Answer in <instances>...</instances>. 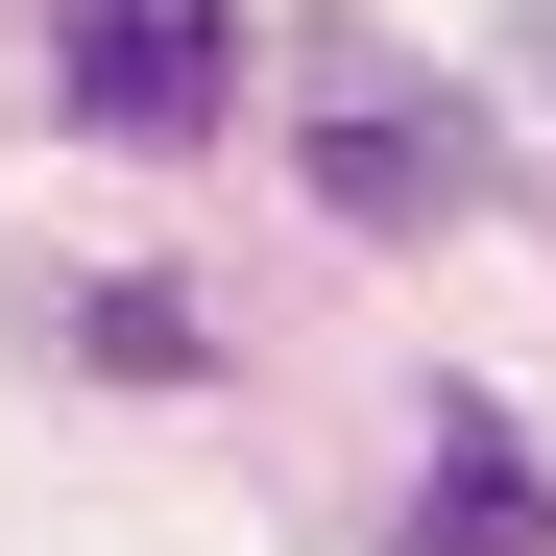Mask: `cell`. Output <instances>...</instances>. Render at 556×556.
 Returning <instances> with one entry per match:
<instances>
[{"mask_svg": "<svg viewBox=\"0 0 556 556\" xmlns=\"http://www.w3.org/2000/svg\"><path fill=\"white\" fill-rule=\"evenodd\" d=\"M242 98V0H73V122L98 146H194Z\"/></svg>", "mask_w": 556, "mask_h": 556, "instance_id": "2", "label": "cell"}, {"mask_svg": "<svg viewBox=\"0 0 556 556\" xmlns=\"http://www.w3.org/2000/svg\"><path fill=\"white\" fill-rule=\"evenodd\" d=\"M291 194L339 242H459V218H508V146L459 73H412L388 25H315L291 49Z\"/></svg>", "mask_w": 556, "mask_h": 556, "instance_id": "1", "label": "cell"}, {"mask_svg": "<svg viewBox=\"0 0 556 556\" xmlns=\"http://www.w3.org/2000/svg\"><path fill=\"white\" fill-rule=\"evenodd\" d=\"M73 363H122V388H194L218 339H194V291H98V315H73Z\"/></svg>", "mask_w": 556, "mask_h": 556, "instance_id": "4", "label": "cell"}, {"mask_svg": "<svg viewBox=\"0 0 556 556\" xmlns=\"http://www.w3.org/2000/svg\"><path fill=\"white\" fill-rule=\"evenodd\" d=\"M412 556H556V459L508 435V388H435V459H412Z\"/></svg>", "mask_w": 556, "mask_h": 556, "instance_id": "3", "label": "cell"}]
</instances>
